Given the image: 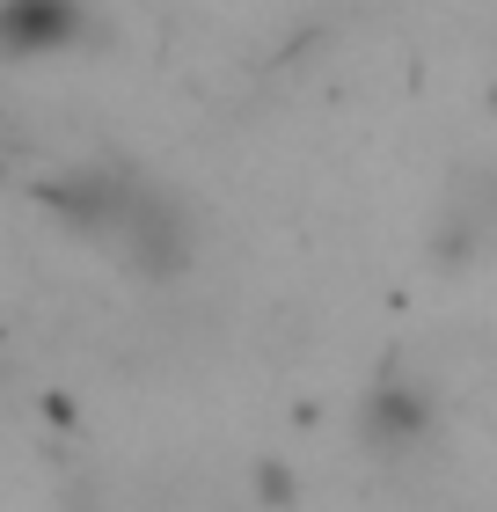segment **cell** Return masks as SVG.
Returning <instances> with one entry per match:
<instances>
[{
  "label": "cell",
  "instance_id": "7a4b0ae2",
  "mask_svg": "<svg viewBox=\"0 0 497 512\" xmlns=\"http://www.w3.org/2000/svg\"><path fill=\"white\" fill-rule=\"evenodd\" d=\"M424 417H432V403H417V388H381L373 410H366V432L373 439H402V432H417Z\"/></svg>",
  "mask_w": 497,
  "mask_h": 512
},
{
  "label": "cell",
  "instance_id": "6da1fadb",
  "mask_svg": "<svg viewBox=\"0 0 497 512\" xmlns=\"http://www.w3.org/2000/svg\"><path fill=\"white\" fill-rule=\"evenodd\" d=\"M81 0H0V52H59V44L81 37Z\"/></svg>",
  "mask_w": 497,
  "mask_h": 512
}]
</instances>
